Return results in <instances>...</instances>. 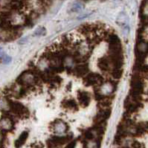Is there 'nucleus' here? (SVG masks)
Returning a JSON list of instances; mask_svg holds the SVG:
<instances>
[{
	"label": "nucleus",
	"mask_w": 148,
	"mask_h": 148,
	"mask_svg": "<svg viewBox=\"0 0 148 148\" xmlns=\"http://www.w3.org/2000/svg\"><path fill=\"white\" fill-rule=\"evenodd\" d=\"M8 104L11 109V112L15 116H19V118H25V116L29 115V112H28V109L21 103L8 100Z\"/></svg>",
	"instance_id": "obj_1"
},
{
	"label": "nucleus",
	"mask_w": 148,
	"mask_h": 148,
	"mask_svg": "<svg viewBox=\"0 0 148 148\" xmlns=\"http://www.w3.org/2000/svg\"><path fill=\"white\" fill-rule=\"evenodd\" d=\"M62 107L65 110H67L69 111H71V112H76L79 109V106L78 103L75 99H66L64 101H63V103H62Z\"/></svg>",
	"instance_id": "obj_8"
},
{
	"label": "nucleus",
	"mask_w": 148,
	"mask_h": 148,
	"mask_svg": "<svg viewBox=\"0 0 148 148\" xmlns=\"http://www.w3.org/2000/svg\"><path fill=\"white\" fill-rule=\"evenodd\" d=\"M84 83L85 86H100L104 83V80L100 74L89 73L84 77Z\"/></svg>",
	"instance_id": "obj_2"
},
{
	"label": "nucleus",
	"mask_w": 148,
	"mask_h": 148,
	"mask_svg": "<svg viewBox=\"0 0 148 148\" xmlns=\"http://www.w3.org/2000/svg\"><path fill=\"white\" fill-rule=\"evenodd\" d=\"M33 148H43V145H42V144H40V145H34Z\"/></svg>",
	"instance_id": "obj_14"
},
{
	"label": "nucleus",
	"mask_w": 148,
	"mask_h": 148,
	"mask_svg": "<svg viewBox=\"0 0 148 148\" xmlns=\"http://www.w3.org/2000/svg\"><path fill=\"white\" fill-rule=\"evenodd\" d=\"M75 146H76V141H72L69 143V145L66 146V148H75Z\"/></svg>",
	"instance_id": "obj_13"
},
{
	"label": "nucleus",
	"mask_w": 148,
	"mask_h": 148,
	"mask_svg": "<svg viewBox=\"0 0 148 148\" xmlns=\"http://www.w3.org/2000/svg\"><path fill=\"white\" fill-rule=\"evenodd\" d=\"M89 68L86 63H80V64L77 65L75 68L72 69V71H71V73H73V75H75L77 77H85L86 75L89 74Z\"/></svg>",
	"instance_id": "obj_4"
},
{
	"label": "nucleus",
	"mask_w": 148,
	"mask_h": 148,
	"mask_svg": "<svg viewBox=\"0 0 148 148\" xmlns=\"http://www.w3.org/2000/svg\"><path fill=\"white\" fill-rule=\"evenodd\" d=\"M98 66L100 69L103 72H110L112 70L111 69V61L107 56H104L103 58L98 60Z\"/></svg>",
	"instance_id": "obj_7"
},
{
	"label": "nucleus",
	"mask_w": 148,
	"mask_h": 148,
	"mask_svg": "<svg viewBox=\"0 0 148 148\" xmlns=\"http://www.w3.org/2000/svg\"><path fill=\"white\" fill-rule=\"evenodd\" d=\"M77 99H78L79 104L85 108V107H87L90 103V95L86 91H79L77 93Z\"/></svg>",
	"instance_id": "obj_6"
},
{
	"label": "nucleus",
	"mask_w": 148,
	"mask_h": 148,
	"mask_svg": "<svg viewBox=\"0 0 148 148\" xmlns=\"http://www.w3.org/2000/svg\"><path fill=\"white\" fill-rule=\"evenodd\" d=\"M85 138L87 140H92L94 138V135H93V132L91 130H87L85 132Z\"/></svg>",
	"instance_id": "obj_12"
},
{
	"label": "nucleus",
	"mask_w": 148,
	"mask_h": 148,
	"mask_svg": "<svg viewBox=\"0 0 148 148\" xmlns=\"http://www.w3.org/2000/svg\"><path fill=\"white\" fill-rule=\"evenodd\" d=\"M28 137V132L27 131H24L22 132V134L19 136L17 139L16 140L14 145L16 147V148H20L25 145V143L26 142L27 139Z\"/></svg>",
	"instance_id": "obj_9"
},
{
	"label": "nucleus",
	"mask_w": 148,
	"mask_h": 148,
	"mask_svg": "<svg viewBox=\"0 0 148 148\" xmlns=\"http://www.w3.org/2000/svg\"><path fill=\"white\" fill-rule=\"evenodd\" d=\"M132 148H145V146L143 143H141L138 141H134L132 143Z\"/></svg>",
	"instance_id": "obj_11"
},
{
	"label": "nucleus",
	"mask_w": 148,
	"mask_h": 148,
	"mask_svg": "<svg viewBox=\"0 0 148 148\" xmlns=\"http://www.w3.org/2000/svg\"><path fill=\"white\" fill-rule=\"evenodd\" d=\"M114 80H119L122 77L123 71L121 69H112L110 72Z\"/></svg>",
	"instance_id": "obj_10"
},
{
	"label": "nucleus",
	"mask_w": 148,
	"mask_h": 148,
	"mask_svg": "<svg viewBox=\"0 0 148 148\" xmlns=\"http://www.w3.org/2000/svg\"><path fill=\"white\" fill-rule=\"evenodd\" d=\"M110 115H111V110H110V109H100L98 114L95 116V124L104 123L110 118Z\"/></svg>",
	"instance_id": "obj_5"
},
{
	"label": "nucleus",
	"mask_w": 148,
	"mask_h": 148,
	"mask_svg": "<svg viewBox=\"0 0 148 148\" xmlns=\"http://www.w3.org/2000/svg\"><path fill=\"white\" fill-rule=\"evenodd\" d=\"M73 138V135H68L66 136H54L47 141V145L49 148H55L58 145H63L69 142Z\"/></svg>",
	"instance_id": "obj_3"
}]
</instances>
